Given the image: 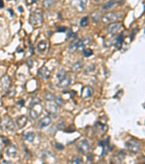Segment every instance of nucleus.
<instances>
[{"label": "nucleus", "instance_id": "obj_1", "mask_svg": "<svg viewBox=\"0 0 145 164\" xmlns=\"http://www.w3.org/2000/svg\"><path fill=\"white\" fill-rule=\"evenodd\" d=\"M0 128L2 130L13 131L15 130V125L10 117L8 116H4L0 118Z\"/></svg>", "mask_w": 145, "mask_h": 164}, {"label": "nucleus", "instance_id": "obj_2", "mask_svg": "<svg viewBox=\"0 0 145 164\" xmlns=\"http://www.w3.org/2000/svg\"><path fill=\"white\" fill-rule=\"evenodd\" d=\"M122 14L119 12H112L107 14H105L102 17V21L104 23H110L115 22L116 21L121 18Z\"/></svg>", "mask_w": 145, "mask_h": 164}, {"label": "nucleus", "instance_id": "obj_3", "mask_svg": "<svg viewBox=\"0 0 145 164\" xmlns=\"http://www.w3.org/2000/svg\"><path fill=\"white\" fill-rule=\"evenodd\" d=\"M126 146L129 151L132 154H136L139 151L140 145L137 140L134 139H131L126 142Z\"/></svg>", "mask_w": 145, "mask_h": 164}, {"label": "nucleus", "instance_id": "obj_4", "mask_svg": "<svg viewBox=\"0 0 145 164\" xmlns=\"http://www.w3.org/2000/svg\"><path fill=\"white\" fill-rule=\"evenodd\" d=\"M29 116L30 117L34 120L36 118L40 115L42 111V107H41L40 104H36L32 106H29Z\"/></svg>", "mask_w": 145, "mask_h": 164}, {"label": "nucleus", "instance_id": "obj_5", "mask_svg": "<svg viewBox=\"0 0 145 164\" xmlns=\"http://www.w3.org/2000/svg\"><path fill=\"white\" fill-rule=\"evenodd\" d=\"M86 0H71L70 4L73 9L79 13L83 12L86 7Z\"/></svg>", "mask_w": 145, "mask_h": 164}, {"label": "nucleus", "instance_id": "obj_6", "mask_svg": "<svg viewBox=\"0 0 145 164\" xmlns=\"http://www.w3.org/2000/svg\"><path fill=\"white\" fill-rule=\"evenodd\" d=\"M11 85V79L7 75L4 76L0 80V91L7 92Z\"/></svg>", "mask_w": 145, "mask_h": 164}, {"label": "nucleus", "instance_id": "obj_7", "mask_svg": "<svg viewBox=\"0 0 145 164\" xmlns=\"http://www.w3.org/2000/svg\"><path fill=\"white\" fill-rule=\"evenodd\" d=\"M30 22L33 26L41 25L43 22V17L41 13L38 12L33 13L30 18Z\"/></svg>", "mask_w": 145, "mask_h": 164}, {"label": "nucleus", "instance_id": "obj_8", "mask_svg": "<svg viewBox=\"0 0 145 164\" xmlns=\"http://www.w3.org/2000/svg\"><path fill=\"white\" fill-rule=\"evenodd\" d=\"M85 44L83 43V42L81 40V39H76L74 41H72L70 42V44H69V47H68V49H69L70 51L71 52H74V51H77L79 48H83L84 47Z\"/></svg>", "mask_w": 145, "mask_h": 164}, {"label": "nucleus", "instance_id": "obj_9", "mask_svg": "<svg viewBox=\"0 0 145 164\" xmlns=\"http://www.w3.org/2000/svg\"><path fill=\"white\" fill-rule=\"evenodd\" d=\"M78 150L82 154H86V152L89 151V146L88 143L86 140H83L80 142L78 145Z\"/></svg>", "mask_w": 145, "mask_h": 164}, {"label": "nucleus", "instance_id": "obj_10", "mask_svg": "<svg viewBox=\"0 0 145 164\" xmlns=\"http://www.w3.org/2000/svg\"><path fill=\"white\" fill-rule=\"evenodd\" d=\"M38 74L42 79H48L50 77L51 72L48 69L47 67L43 66L38 69Z\"/></svg>", "mask_w": 145, "mask_h": 164}, {"label": "nucleus", "instance_id": "obj_11", "mask_svg": "<svg viewBox=\"0 0 145 164\" xmlns=\"http://www.w3.org/2000/svg\"><path fill=\"white\" fill-rule=\"evenodd\" d=\"M120 26H121V24H120V23L115 22L113 23H111L110 25L108 26V28H107V33L110 34H115L117 32H118Z\"/></svg>", "mask_w": 145, "mask_h": 164}, {"label": "nucleus", "instance_id": "obj_12", "mask_svg": "<svg viewBox=\"0 0 145 164\" xmlns=\"http://www.w3.org/2000/svg\"><path fill=\"white\" fill-rule=\"evenodd\" d=\"M52 123V119L49 116H46V117L41 118V120L38 121V127L40 128H44V127L48 126L49 124Z\"/></svg>", "mask_w": 145, "mask_h": 164}, {"label": "nucleus", "instance_id": "obj_13", "mask_svg": "<svg viewBox=\"0 0 145 164\" xmlns=\"http://www.w3.org/2000/svg\"><path fill=\"white\" fill-rule=\"evenodd\" d=\"M46 109H47V111L50 115L54 117L57 112V104L56 103L55 104H48L46 107Z\"/></svg>", "mask_w": 145, "mask_h": 164}, {"label": "nucleus", "instance_id": "obj_14", "mask_svg": "<svg viewBox=\"0 0 145 164\" xmlns=\"http://www.w3.org/2000/svg\"><path fill=\"white\" fill-rule=\"evenodd\" d=\"M27 117L25 115H22V116H20L17 118L16 120V124L18 127V128H22L25 126L27 123Z\"/></svg>", "mask_w": 145, "mask_h": 164}, {"label": "nucleus", "instance_id": "obj_15", "mask_svg": "<svg viewBox=\"0 0 145 164\" xmlns=\"http://www.w3.org/2000/svg\"><path fill=\"white\" fill-rule=\"evenodd\" d=\"M18 149L15 145H10L6 150V155L11 158H14L17 155Z\"/></svg>", "mask_w": 145, "mask_h": 164}, {"label": "nucleus", "instance_id": "obj_16", "mask_svg": "<svg viewBox=\"0 0 145 164\" xmlns=\"http://www.w3.org/2000/svg\"><path fill=\"white\" fill-rule=\"evenodd\" d=\"M70 82H71V78L69 76H66L63 80H61L59 82V84H58V86L60 88H67L68 85L70 84Z\"/></svg>", "mask_w": 145, "mask_h": 164}, {"label": "nucleus", "instance_id": "obj_17", "mask_svg": "<svg viewBox=\"0 0 145 164\" xmlns=\"http://www.w3.org/2000/svg\"><path fill=\"white\" fill-rule=\"evenodd\" d=\"M36 48H37V51L40 53H43L44 51H45L46 48H47V42L45 40H41L38 42L37 44V46H36Z\"/></svg>", "mask_w": 145, "mask_h": 164}, {"label": "nucleus", "instance_id": "obj_18", "mask_svg": "<svg viewBox=\"0 0 145 164\" xmlns=\"http://www.w3.org/2000/svg\"><path fill=\"white\" fill-rule=\"evenodd\" d=\"M83 96L84 98H88L92 96L93 93H94V89L92 88L91 86H86L85 88H84V91H83Z\"/></svg>", "mask_w": 145, "mask_h": 164}, {"label": "nucleus", "instance_id": "obj_19", "mask_svg": "<svg viewBox=\"0 0 145 164\" xmlns=\"http://www.w3.org/2000/svg\"><path fill=\"white\" fill-rule=\"evenodd\" d=\"M66 76L67 73L65 71L64 69L61 68V69H60L58 70V72H57V78L58 79V80H59V82L61 81V80H63Z\"/></svg>", "mask_w": 145, "mask_h": 164}, {"label": "nucleus", "instance_id": "obj_20", "mask_svg": "<svg viewBox=\"0 0 145 164\" xmlns=\"http://www.w3.org/2000/svg\"><path fill=\"white\" fill-rule=\"evenodd\" d=\"M123 42V33H120V34L118 35V37H117L116 39V47L118 49H120L121 45Z\"/></svg>", "mask_w": 145, "mask_h": 164}, {"label": "nucleus", "instance_id": "obj_21", "mask_svg": "<svg viewBox=\"0 0 145 164\" xmlns=\"http://www.w3.org/2000/svg\"><path fill=\"white\" fill-rule=\"evenodd\" d=\"M35 138V134L34 132H28L26 133L24 136V140L28 141L29 142H32Z\"/></svg>", "mask_w": 145, "mask_h": 164}, {"label": "nucleus", "instance_id": "obj_22", "mask_svg": "<svg viewBox=\"0 0 145 164\" xmlns=\"http://www.w3.org/2000/svg\"><path fill=\"white\" fill-rule=\"evenodd\" d=\"M115 3V0H110L107 4H105L104 5L102 6V9H108L111 8V7H113L114 6V4Z\"/></svg>", "mask_w": 145, "mask_h": 164}, {"label": "nucleus", "instance_id": "obj_23", "mask_svg": "<svg viewBox=\"0 0 145 164\" xmlns=\"http://www.w3.org/2000/svg\"><path fill=\"white\" fill-rule=\"evenodd\" d=\"M44 99H45V101H49V102H52V101H54L55 97H54V96L52 93H47L45 94V96H44Z\"/></svg>", "mask_w": 145, "mask_h": 164}, {"label": "nucleus", "instance_id": "obj_24", "mask_svg": "<svg viewBox=\"0 0 145 164\" xmlns=\"http://www.w3.org/2000/svg\"><path fill=\"white\" fill-rule=\"evenodd\" d=\"M55 2V0H44L42 2V5L44 7H50Z\"/></svg>", "mask_w": 145, "mask_h": 164}, {"label": "nucleus", "instance_id": "obj_25", "mask_svg": "<svg viewBox=\"0 0 145 164\" xmlns=\"http://www.w3.org/2000/svg\"><path fill=\"white\" fill-rule=\"evenodd\" d=\"M82 67V61H77L76 63H75L72 66V69L74 71V72H76L78 70L81 69Z\"/></svg>", "mask_w": 145, "mask_h": 164}, {"label": "nucleus", "instance_id": "obj_26", "mask_svg": "<svg viewBox=\"0 0 145 164\" xmlns=\"http://www.w3.org/2000/svg\"><path fill=\"white\" fill-rule=\"evenodd\" d=\"M109 144H110V138L106 139L105 140H103V141H101L99 143V146L102 147V148H104V147H109Z\"/></svg>", "mask_w": 145, "mask_h": 164}, {"label": "nucleus", "instance_id": "obj_27", "mask_svg": "<svg viewBox=\"0 0 145 164\" xmlns=\"http://www.w3.org/2000/svg\"><path fill=\"white\" fill-rule=\"evenodd\" d=\"M88 17H83L81 19L80 21V25L82 27H85L88 25Z\"/></svg>", "mask_w": 145, "mask_h": 164}, {"label": "nucleus", "instance_id": "obj_28", "mask_svg": "<svg viewBox=\"0 0 145 164\" xmlns=\"http://www.w3.org/2000/svg\"><path fill=\"white\" fill-rule=\"evenodd\" d=\"M93 54V51L91 49H83V55L84 56V57H89L92 56Z\"/></svg>", "mask_w": 145, "mask_h": 164}, {"label": "nucleus", "instance_id": "obj_29", "mask_svg": "<svg viewBox=\"0 0 145 164\" xmlns=\"http://www.w3.org/2000/svg\"><path fill=\"white\" fill-rule=\"evenodd\" d=\"M40 103H41V100L37 97H34V98H31V102L29 104V106H32V105H34V104H40Z\"/></svg>", "mask_w": 145, "mask_h": 164}, {"label": "nucleus", "instance_id": "obj_30", "mask_svg": "<svg viewBox=\"0 0 145 164\" xmlns=\"http://www.w3.org/2000/svg\"><path fill=\"white\" fill-rule=\"evenodd\" d=\"M55 101H56V104H57V106H60L61 104L63 103V98H61L60 96H57V97H55Z\"/></svg>", "mask_w": 145, "mask_h": 164}, {"label": "nucleus", "instance_id": "obj_31", "mask_svg": "<svg viewBox=\"0 0 145 164\" xmlns=\"http://www.w3.org/2000/svg\"><path fill=\"white\" fill-rule=\"evenodd\" d=\"M72 162L75 163H82V159L80 157H76L75 159L72 161Z\"/></svg>", "mask_w": 145, "mask_h": 164}, {"label": "nucleus", "instance_id": "obj_32", "mask_svg": "<svg viewBox=\"0 0 145 164\" xmlns=\"http://www.w3.org/2000/svg\"><path fill=\"white\" fill-rule=\"evenodd\" d=\"M55 147L57 149V150H62L64 149V147L62 144H60V143H55Z\"/></svg>", "mask_w": 145, "mask_h": 164}, {"label": "nucleus", "instance_id": "obj_33", "mask_svg": "<svg viewBox=\"0 0 145 164\" xmlns=\"http://www.w3.org/2000/svg\"><path fill=\"white\" fill-rule=\"evenodd\" d=\"M66 31V28L65 26H60L57 28V32H65Z\"/></svg>", "mask_w": 145, "mask_h": 164}, {"label": "nucleus", "instance_id": "obj_34", "mask_svg": "<svg viewBox=\"0 0 145 164\" xmlns=\"http://www.w3.org/2000/svg\"><path fill=\"white\" fill-rule=\"evenodd\" d=\"M137 28H134V30H133V32L131 34V36H130V38H131V40H132L133 39V37H134V36H135L136 34V33L137 32Z\"/></svg>", "mask_w": 145, "mask_h": 164}, {"label": "nucleus", "instance_id": "obj_35", "mask_svg": "<svg viewBox=\"0 0 145 164\" xmlns=\"http://www.w3.org/2000/svg\"><path fill=\"white\" fill-rule=\"evenodd\" d=\"M2 142H3L5 145H10V141H9V139H7V138H5V137H3V138H2Z\"/></svg>", "mask_w": 145, "mask_h": 164}, {"label": "nucleus", "instance_id": "obj_36", "mask_svg": "<svg viewBox=\"0 0 145 164\" xmlns=\"http://www.w3.org/2000/svg\"><path fill=\"white\" fill-rule=\"evenodd\" d=\"M29 50H30V53H31V54L33 55L34 53V45L32 44H29Z\"/></svg>", "mask_w": 145, "mask_h": 164}, {"label": "nucleus", "instance_id": "obj_37", "mask_svg": "<svg viewBox=\"0 0 145 164\" xmlns=\"http://www.w3.org/2000/svg\"><path fill=\"white\" fill-rule=\"evenodd\" d=\"M74 126H70V127H69V128H68V129L66 130V131H65V132H67V133H72V132H73V131H75V128H73V129H72V127Z\"/></svg>", "mask_w": 145, "mask_h": 164}, {"label": "nucleus", "instance_id": "obj_38", "mask_svg": "<svg viewBox=\"0 0 145 164\" xmlns=\"http://www.w3.org/2000/svg\"><path fill=\"white\" fill-rule=\"evenodd\" d=\"M72 32L71 29H68V33H67V37H70V36H72Z\"/></svg>", "mask_w": 145, "mask_h": 164}, {"label": "nucleus", "instance_id": "obj_39", "mask_svg": "<svg viewBox=\"0 0 145 164\" xmlns=\"http://www.w3.org/2000/svg\"><path fill=\"white\" fill-rule=\"evenodd\" d=\"M24 104H25V101H24L23 99H21V100L18 102V106H19V107H23Z\"/></svg>", "mask_w": 145, "mask_h": 164}, {"label": "nucleus", "instance_id": "obj_40", "mask_svg": "<svg viewBox=\"0 0 145 164\" xmlns=\"http://www.w3.org/2000/svg\"><path fill=\"white\" fill-rule=\"evenodd\" d=\"M27 63H28V64H29V66H30V67L33 66V61H32L31 59L29 58V59H28V61H27Z\"/></svg>", "mask_w": 145, "mask_h": 164}, {"label": "nucleus", "instance_id": "obj_41", "mask_svg": "<svg viewBox=\"0 0 145 164\" xmlns=\"http://www.w3.org/2000/svg\"><path fill=\"white\" fill-rule=\"evenodd\" d=\"M4 4L3 2V0H0V8H3Z\"/></svg>", "mask_w": 145, "mask_h": 164}, {"label": "nucleus", "instance_id": "obj_42", "mask_svg": "<svg viewBox=\"0 0 145 164\" xmlns=\"http://www.w3.org/2000/svg\"><path fill=\"white\" fill-rule=\"evenodd\" d=\"M8 12H10V14H11V16H13V14H14V13H13V10H12V9H8Z\"/></svg>", "mask_w": 145, "mask_h": 164}, {"label": "nucleus", "instance_id": "obj_43", "mask_svg": "<svg viewBox=\"0 0 145 164\" xmlns=\"http://www.w3.org/2000/svg\"><path fill=\"white\" fill-rule=\"evenodd\" d=\"M18 9H19L20 11V10H21V11H23V8L22 7H18Z\"/></svg>", "mask_w": 145, "mask_h": 164}, {"label": "nucleus", "instance_id": "obj_44", "mask_svg": "<svg viewBox=\"0 0 145 164\" xmlns=\"http://www.w3.org/2000/svg\"><path fill=\"white\" fill-rule=\"evenodd\" d=\"M36 1H37V0H32L31 2H32V3H34L35 2H36Z\"/></svg>", "mask_w": 145, "mask_h": 164}, {"label": "nucleus", "instance_id": "obj_45", "mask_svg": "<svg viewBox=\"0 0 145 164\" xmlns=\"http://www.w3.org/2000/svg\"><path fill=\"white\" fill-rule=\"evenodd\" d=\"M7 1H10V0H7Z\"/></svg>", "mask_w": 145, "mask_h": 164}]
</instances>
